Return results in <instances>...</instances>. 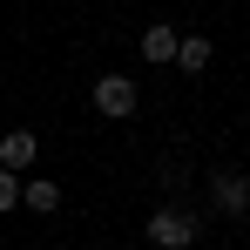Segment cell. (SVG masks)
Wrapping results in <instances>:
<instances>
[{"mask_svg":"<svg viewBox=\"0 0 250 250\" xmlns=\"http://www.w3.org/2000/svg\"><path fill=\"white\" fill-rule=\"evenodd\" d=\"M209 196H216L223 216H250V176L244 169H216V176H209Z\"/></svg>","mask_w":250,"mask_h":250,"instance_id":"cell-3","label":"cell"},{"mask_svg":"<svg viewBox=\"0 0 250 250\" xmlns=\"http://www.w3.org/2000/svg\"><path fill=\"white\" fill-rule=\"evenodd\" d=\"M209 54H216V47H209L203 34H189V41H176V68H183V75H203Z\"/></svg>","mask_w":250,"mask_h":250,"instance_id":"cell-7","label":"cell"},{"mask_svg":"<svg viewBox=\"0 0 250 250\" xmlns=\"http://www.w3.org/2000/svg\"><path fill=\"white\" fill-rule=\"evenodd\" d=\"M176 41H183V34H176V27H163V21H156V27H142V61H149V68L176 61Z\"/></svg>","mask_w":250,"mask_h":250,"instance_id":"cell-5","label":"cell"},{"mask_svg":"<svg viewBox=\"0 0 250 250\" xmlns=\"http://www.w3.org/2000/svg\"><path fill=\"white\" fill-rule=\"evenodd\" d=\"M135 102H142V95H135L128 75H102L95 95H88V108H95V115H108V122H128V115H135Z\"/></svg>","mask_w":250,"mask_h":250,"instance_id":"cell-2","label":"cell"},{"mask_svg":"<svg viewBox=\"0 0 250 250\" xmlns=\"http://www.w3.org/2000/svg\"><path fill=\"white\" fill-rule=\"evenodd\" d=\"M0 169H7V176L34 169V128H14V135H0Z\"/></svg>","mask_w":250,"mask_h":250,"instance_id":"cell-4","label":"cell"},{"mask_svg":"<svg viewBox=\"0 0 250 250\" xmlns=\"http://www.w3.org/2000/svg\"><path fill=\"white\" fill-rule=\"evenodd\" d=\"M21 203H27V209H41V216H47V209H61V183L27 176V183H21Z\"/></svg>","mask_w":250,"mask_h":250,"instance_id":"cell-6","label":"cell"},{"mask_svg":"<svg viewBox=\"0 0 250 250\" xmlns=\"http://www.w3.org/2000/svg\"><path fill=\"white\" fill-rule=\"evenodd\" d=\"M142 237L156 250H189L196 244V216H189V209H156V216L142 223Z\"/></svg>","mask_w":250,"mask_h":250,"instance_id":"cell-1","label":"cell"},{"mask_svg":"<svg viewBox=\"0 0 250 250\" xmlns=\"http://www.w3.org/2000/svg\"><path fill=\"white\" fill-rule=\"evenodd\" d=\"M0 209H21V176L0 169Z\"/></svg>","mask_w":250,"mask_h":250,"instance_id":"cell-8","label":"cell"}]
</instances>
